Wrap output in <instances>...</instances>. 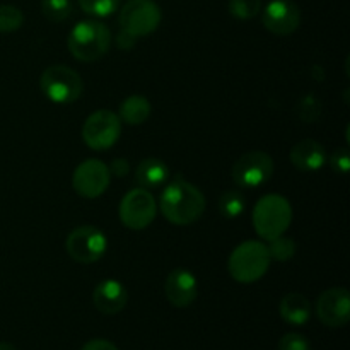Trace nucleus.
<instances>
[{
    "label": "nucleus",
    "instance_id": "f257e3e1",
    "mask_svg": "<svg viewBox=\"0 0 350 350\" xmlns=\"http://www.w3.org/2000/svg\"><path fill=\"white\" fill-rule=\"evenodd\" d=\"M205 197L195 185L176 176L161 191V214L174 226L197 222L205 212Z\"/></svg>",
    "mask_w": 350,
    "mask_h": 350
},
{
    "label": "nucleus",
    "instance_id": "f03ea898",
    "mask_svg": "<svg viewBox=\"0 0 350 350\" xmlns=\"http://www.w3.org/2000/svg\"><path fill=\"white\" fill-rule=\"evenodd\" d=\"M111 31L99 21H81L68 34V50L79 62H96L105 57L111 46Z\"/></svg>",
    "mask_w": 350,
    "mask_h": 350
},
{
    "label": "nucleus",
    "instance_id": "7ed1b4c3",
    "mask_svg": "<svg viewBox=\"0 0 350 350\" xmlns=\"http://www.w3.org/2000/svg\"><path fill=\"white\" fill-rule=\"evenodd\" d=\"M270 262L272 260L265 243L250 239L232 250L228 260V270L236 282L253 284L265 275Z\"/></svg>",
    "mask_w": 350,
    "mask_h": 350
},
{
    "label": "nucleus",
    "instance_id": "20e7f679",
    "mask_svg": "<svg viewBox=\"0 0 350 350\" xmlns=\"http://www.w3.org/2000/svg\"><path fill=\"white\" fill-rule=\"evenodd\" d=\"M293 222V207L282 195L269 193L256 202L253 208V226L260 238L270 239L282 236Z\"/></svg>",
    "mask_w": 350,
    "mask_h": 350
},
{
    "label": "nucleus",
    "instance_id": "39448f33",
    "mask_svg": "<svg viewBox=\"0 0 350 350\" xmlns=\"http://www.w3.org/2000/svg\"><path fill=\"white\" fill-rule=\"evenodd\" d=\"M40 85L46 99L55 105H70L77 101L84 91V82L79 72L62 64L44 68L40 77Z\"/></svg>",
    "mask_w": 350,
    "mask_h": 350
},
{
    "label": "nucleus",
    "instance_id": "423d86ee",
    "mask_svg": "<svg viewBox=\"0 0 350 350\" xmlns=\"http://www.w3.org/2000/svg\"><path fill=\"white\" fill-rule=\"evenodd\" d=\"M122 133V120L111 109H98L85 118L82 139L92 150H108L118 142Z\"/></svg>",
    "mask_w": 350,
    "mask_h": 350
},
{
    "label": "nucleus",
    "instance_id": "0eeeda50",
    "mask_svg": "<svg viewBox=\"0 0 350 350\" xmlns=\"http://www.w3.org/2000/svg\"><path fill=\"white\" fill-rule=\"evenodd\" d=\"M65 248L74 262L89 265L105 256L108 250V238L96 226H79L67 236Z\"/></svg>",
    "mask_w": 350,
    "mask_h": 350
},
{
    "label": "nucleus",
    "instance_id": "6e6552de",
    "mask_svg": "<svg viewBox=\"0 0 350 350\" xmlns=\"http://www.w3.org/2000/svg\"><path fill=\"white\" fill-rule=\"evenodd\" d=\"M120 221L132 231L149 228L157 214V202L146 188H133L120 202Z\"/></svg>",
    "mask_w": 350,
    "mask_h": 350
},
{
    "label": "nucleus",
    "instance_id": "1a4fd4ad",
    "mask_svg": "<svg viewBox=\"0 0 350 350\" xmlns=\"http://www.w3.org/2000/svg\"><path fill=\"white\" fill-rule=\"evenodd\" d=\"M273 174V159L263 150H250L243 154L234 163L231 171L232 181L236 187L253 190L272 178Z\"/></svg>",
    "mask_w": 350,
    "mask_h": 350
},
{
    "label": "nucleus",
    "instance_id": "9d476101",
    "mask_svg": "<svg viewBox=\"0 0 350 350\" xmlns=\"http://www.w3.org/2000/svg\"><path fill=\"white\" fill-rule=\"evenodd\" d=\"M163 14L154 0H129L120 10V27L135 38L147 36L159 27Z\"/></svg>",
    "mask_w": 350,
    "mask_h": 350
},
{
    "label": "nucleus",
    "instance_id": "9b49d317",
    "mask_svg": "<svg viewBox=\"0 0 350 350\" xmlns=\"http://www.w3.org/2000/svg\"><path fill=\"white\" fill-rule=\"evenodd\" d=\"M111 173L108 164L99 159H85L72 174V187L75 193L84 198H98L108 190Z\"/></svg>",
    "mask_w": 350,
    "mask_h": 350
},
{
    "label": "nucleus",
    "instance_id": "f8f14e48",
    "mask_svg": "<svg viewBox=\"0 0 350 350\" xmlns=\"http://www.w3.org/2000/svg\"><path fill=\"white\" fill-rule=\"evenodd\" d=\"M318 320L330 328L345 327L350 320V294L344 287H334L320 294L317 301Z\"/></svg>",
    "mask_w": 350,
    "mask_h": 350
},
{
    "label": "nucleus",
    "instance_id": "ddd939ff",
    "mask_svg": "<svg viewBox=\"0 0 350 350\" xmlns=\"http://www.w3.org/2000/svg\"><path fill=\"white\" fill-rule=\"evenodd\" d=\"M263 26L277 36H289L299 27L301 10L291 0H272L263 9Z\"/></svg>",
    "mask_w": 350,
    "mask_h": 350
},
{
    "label": "nucleus",
    "instance_id": "4468645a",
    "mask_svg": "<svg viewBox=\"0 0 350 350\" xmlns=\"http://www.w3.org/2000/svg\"><path fill=\"white\" fill-rule=\"evenodd\" d=\"M167 301L174 308H188L198 296V280L188 269H174L164 284Z\"/></svg>",
    "mask_w": 350,
    "mask_h": 350
},
{
    "label": "nucleus",
    "instance_id": "2eb2a0df",
    "mask_svg": "<svg viewBox=\"0 0 350 350\" xmlns=\"http://www.w3.org/2000/svg\"><path fill=\"white\" fill-rule=\"evenodd\" d=\"M92 303L103 314H116L129 303V293L120 280L106 279L94 287Z\"/></svg>",
    "mask_w": 350,
    "mask_h": 350
},
{
    "label": "nucleus",
    "instance_id": "dca6fc26",
    "mask_svg": "<svg viewBox=\"0 0 350 350\" xmlns=\"http://www.w3.org/2000/svg\"><path fill=\"white\" fill-rule=\"evenodd\" d=\"M291 163L294 167L304 173L320 171L327 164V150L320 142L313 139H304L291 149Z\"/></svg>",
    "mask_w": 350,
    "mask_h": 350
},
{
    "label": "nucleus",
    "instance_id": "f3484780",
    "mask_svg": "<svg viewBox=\"0 0 350 350\" xmlns=\"http://www.w3.org/2000/svg\"><path fill=\"white\" fill-rule=\"evenodd\" d=\"M167 180H170V167L163 159H157V157H147L140 161L135 170V181L140 188H146V190L164 187Z\"/></svg>",
    "mask_w": 350,
    "mask_h": 350
},
{
    "label": "nucleus",
    "instance_id": "a211bd4d",
    "mask_svg": "<svg viewBox=\"0 0 350 350\" xmlns=\"http://www.w3.org/2000/svg\"><path fill=\"white\" fill-rule=\"evenodd\" d=\"M279 313L286 323L293 327H303L311 318V303L299 293H289L280 299Z\"/></svg>",
    "mask_w": 350,
    "mask_h": 350
},
{
    "label": "nucleus",
    "instance_id": "6ab92c4d",
    "mask_svg": "<svg viewBox=\"0 0 350 350\" xmlns=\"http://www.w3.org/2000/svg\"><path fill=\"white\" fill-rule=\"evenodd\" d=\"M150 111H152V106L146 96L132 94L122 101L118 116L126 125H142L149 120Z\"/></svg>",
    "mask_w": 350,
    "mask_h": 350
},
{
    "label": "nucleus",
    "instance_id": "aec40b11",
    "mask_svg": "<svg viewBox=\"0 0 350 350\" xmlns=\"http://www.w3.org/2000/svg\"><path fill=\"white\" fill-rule=\"evenodd\" d=\"M246 208V197L239 190H229L219 198V211L226 219H238Z\"/></svg>",
    "mask_w": 350,
    "mask_h": 350
},
{
    "label": "nucleus",
    "instance_id": "412c9836",
    "mask_svg": "<svg viewBox=\"0 0 350 350\" xmlns=\"http://www.w3.org/2000/svg\"><path fill=\"white\" fill-rule=\"evenodd\" d=\"M267 250H269L270 260H275V262H289L293 260V256L296 255V243L294 239L286 238V236H277V238L270 239L269 245H267Z\"/></svg>",
    "mask_w": 350,
    "mask_h": 350
},
{
    "label": "nucleus",
    "instance_id": "4be33fe9",
    "mask_svg": "<svg viewBox=\"0 0 350 350\" xmlns=\"http://www.w3.org/2000/svg\"><path fill=\"white\" fill-rule=\"evenodd\" d=\"M72 10H74V5L70 0H43L41 2V12L50 23H64L72 16Z\"/></svg>",
    "mask_w": 350,
    "mask_h": 350
},
{
    "label": "nucleus",
    "instance_id": "5701e85b",
    "mask_svg": "<svg viewBox=\"0 0 350 350\" xmlns=\"http://www.w3.org/2000/svg\"><path fill=\"white\" fill-rule=\"evenodd\" d=\"M122 0H79V5L92 17H108L118 10Z\"/></svg>",
    "mask_w": 350,
    "mask_h": 350
},
{
    "label": "nucleus",
    "instance_id": "b1692460",
    "mask_svg": "<svg viewBox=\"0 0 350 350\" xmlns=\"http://www.w3.org/2000/svg\"><path fill=\"white\" fill-rule=\"evenodd\" d=\"M228 10L236 19H253L262 10V0H229Z\"/></svg>",
    "mask_w": 350,
    "mask_h": 350
},
{
    "label": "nucleus",
    "instance_id": "393cba45",
    "mask_svg": "<svg viewBox=\"0 0 350 350\" xmlns=\"http://www.w3.org/2000/svg\"><path fill=\"white\" fill-rule=\"evenodd\" d=\"M24 24V14L17 7L2 3L0 5V33H14Z\"/></svg>",
    "mask_w": 350,
    "mask_h": 350
},
{
    "label": "nucleus",
    "instance_id": "a878e982",
    "mask_svg": "<svg viewBox=\"0 0 350 350\" xmlns=\"http://www.w3.org/2000/svg\"><path fill=\"white\" fill-rule=\"evenodd\" d=\"M296 113L303 122L306 123L317 122V120L321 116V103L318 101L317 96L306 94L299 103H297Z\"/></svg>",
    "mask_w": 350,
    "mask_h": 350
},
{
    "label": "nucleus",
    "instance_id": "bb28decb",
    "mask_svg": "<svg viewBox=\"0 0 350 350\" xmlns=\"http://www.w3.org/2000/svg\"><path fill=\"white\" fill-rule=\"evenodd\" d=\"M279 350H311V344L304 335L286 334L279 340Z\"/></svg>",
    "mask_w": 350,
    "mask_h": 350
},
{
    "label": "nucleus",
    "instance_id": "cd10ccee",
    "mask_svg": "<svg viewBox=\"0 0 350 350\" xmlns=\"http://www.w3.org/2000/svg\"><path fill=\"white\" fill-rule=\"evenodd\" d=\"M330 166L335 173L338 174H347L349 173V167H350V154L349 150L345 149H338L332 154L330 157Z\"/></svg>",
    "mask_w": 350,
    "mask_h": 350
},
{
    "label": "nucleus",
    "instance_id": "c85d7f7f",
    "mask_svg": "<svg viewBox=\"0 0 350 350\" xmlns=\"http://www.w3.org/2000/svg\"><path fill=\"white\" fill-rule=\"evenodd\" d=\"M137 40H139V38H135L133 34H130L129 31H125V29H120V33L115 36L116 46L123 51L132 50V48L137 44Z\"/></svg>",
    "mask_w": 350,
    "mask_h": 350
},
{
    "label": "nucleus",
    "instance_id": "c756f323",
    "mask_svg": "<svg viewBox=\"0 0 350 350\" xmlns=\"http://www.w3.org/2000/svg\"><path fill=\"white\" fill-rule=\"evenodd\" d=\"M108 167H109V173L115 174V176L118 178L126 176L130 171V164L125 157H116V159H113V163L109 164Z\"/></svg>",
    "mask_w": 350,
    "mask_h": 350
},
{
    "label": "nucleus",
    "instance_id": "7c9ffc66",
    "mask_svg": "<svg viewBox=\"0 0 350 350\" xmlns=\"http://www.w3.org/2000/svg\"><path fill=\"white\" fill-rule=\"evenodd\" d=\"M81 350H118V347L109 340H105V338H92L88 344L82 345Z\"/></svg>",
    "mask_w": 350,
    "mask_h": 350
},
{
    "label": "nucleus",
    "instance_id": "2f4dec72",
    "mask_svg": "<svg viewBox=\"0 0 350 350\" xmlns=\"http://www.w3.org/2000/svg\"><path fill=\"white\" fill-rule=\"evenodd\" d=\"M0 350H17L12 344H7V342H0Z\"/></svg>",
    "mask_w": 350,
    "mask_h": 350
}]
</instances>
